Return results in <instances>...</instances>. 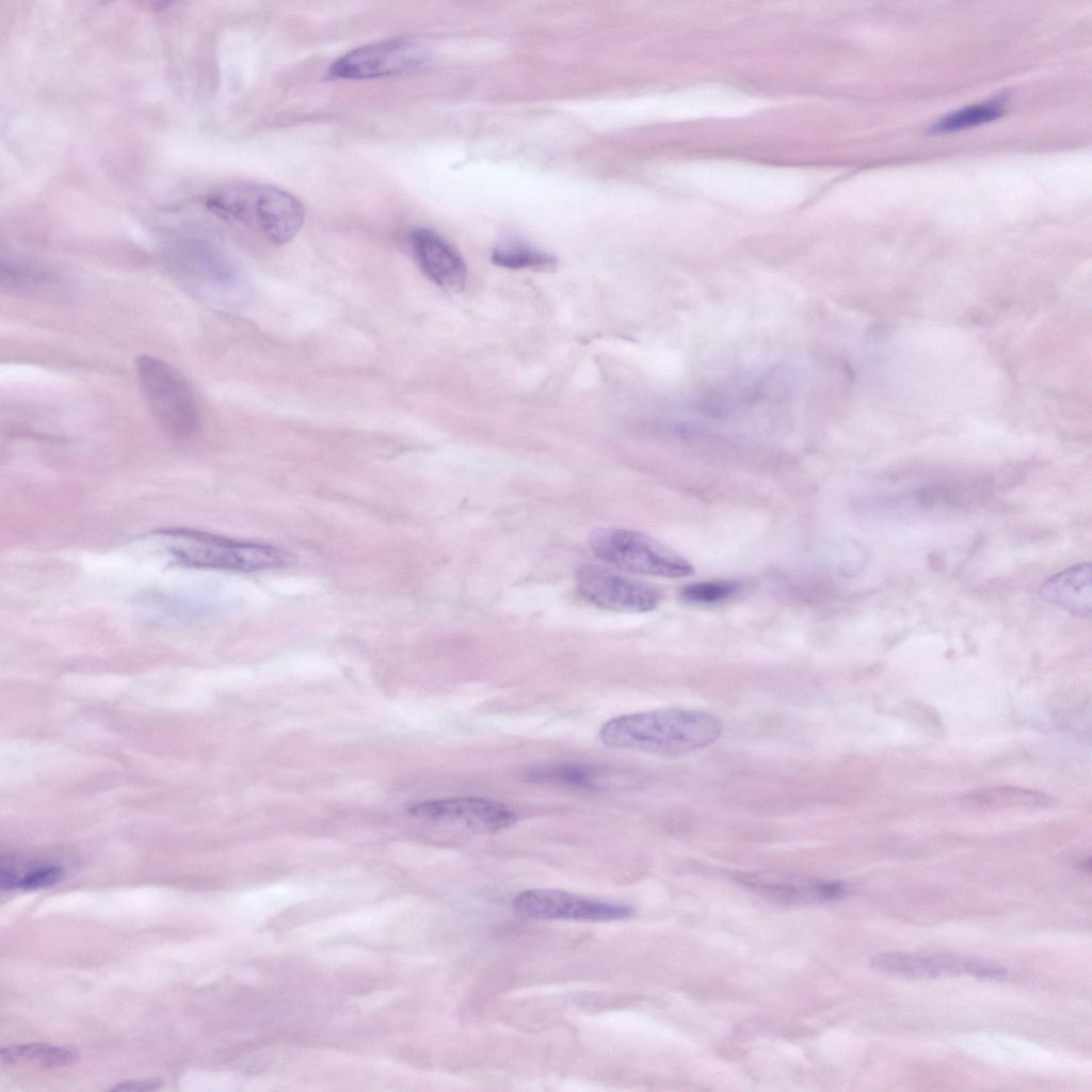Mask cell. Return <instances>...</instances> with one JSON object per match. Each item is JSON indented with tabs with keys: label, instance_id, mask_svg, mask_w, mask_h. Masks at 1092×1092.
I'll return each mask as SVG.
<instances>
[{
	"label": "cell",
	"instance_id": "8992f818",
	"mask_svg": "<svg viewBox=\"0 0 1092 1092\" xmlns=\"http://www.w3.org/2000/svg\"><path fill=\"white\" fill-rule=\"evenodd\" d=\"M429 47L415 37H399L368 44L335 60L328 76L336 79H370L398 75L422 65Z\"/></svg>",
	"mask_w": 1092,
	"mask_h": 1092
},
{
	"label": "cell",
	"instance_id": "d6986e66",
	"mask_svg": "<svg viewBox=\"0 0 1092 1092\" xmlns=\"http://www.w3.org/2000/svg\"><path fill=\"white\" fill-rule=\"evenodd\" d=\"M1002 112L1000 103L996 101L976 105L947 115L936 123L932 129L936 132L961 130L994 121L1000 117Z\"/></svg>",
	"mask_w": 1092,
	"mask_h": 1092
},
{
	"label": "cell",
	"instance_id": "9c48e42d",
	"mask_svg": "<svg viewBox=\"0 0 1092 1092\" xmlns=\"http://www.w3.org/2000/svg\"><path fill=\"white\" fill-rule=\"evenodd\" d=\"M415 818L443 822L477 834L496 833L517 821L505 804L485 798L461 797L419 802L408 808Z\"/></svg>",
	"mask_w": 1092,
	"mask_h": 1092
},
{
	"label": "cell",
	"instance_id": "ffe728a7",
	"mask_svg": "<svg viewBox=\"0 0 1092 1092\" xmlns=\"http://www.w3.org/2000/svg\"><path fill=\"white\" fill-rule=\"evenodd\" d=\"M738 588V583L726 580L696 582L682 588L680 597L689 604L711 605L730 598Z\"/></svg>",
	"mask_w": 1092,
	"mask_h": 1092
},
{
	"label": "cell",
	"instance_id": "3957f363",
	"mask_svg": "<svg viewBox=\"0 0 1092 1092\" xmlns=\"http://www.w3.org/2000/svg\"><path fill=\"white\" fill-rule=\"evenodd\" d=\"M224 219L251 223L274 244L291 241L304 223L301 202L291 193L269 184L241 183L224 188L208 199Z\"/></svg>",
	"mask_w": 1092,
	"mask_h": 1092
},
{
	"label": "cell",
	"instance_id": "2e32d148",
	"mask_svg": "<svg viewBox=\"0 0 1092 1092\" xmlns=\"http://www.w3.org/2000/svg\"><path fill=\"white\" fill-rule=\"evenodd\" d=\"M0 1059L3 1064L29 1063L53 1067L75 1062L78 1059V1053L70 1047L27 1044L3 1047Z\"/></svg>",
	"mask_w": 1092,
	"mask_h": 1092
},
{
	"label": "cell",
	"instance_id": "5bb4252c",
	"mask_svg": "<svg viewBox=\"0 0 1092 1092\" xmlns=\"http://www.w3.org/2000/svg\"><path fill=\"white\" fill-rule=\"evenodd\" d=\"M739 881L766 897L785 903L835 900L850 892L848 885L840 881L785 878L764 873L743 874Z\"/></svg>",
	"mask_w": 1092,
	"mask_h": 1092
},
{
	"label": "cell",
	"instance_id": "e0dca14e",
	"mask_svg": "<svg viewBox=\"0 0 1092 1092\" xmlns=\"http://www.w3.org/2000/svg\"><path fill=\"white\" fill-rule=\"evenodd\" d=\"M974 803L986 806L1046 807L1050 799L1035 791L1021 788H991L971 793Z\"/></svg>",
	"mask_w": 1092,
	"mask_h": 1092
},
{
	"label": "cell",
	"instance_id": "ba28073f",
	"mask_svg": "<svg viewBox=\"0 0 1092 1092\" xmlns=\"http://www.w3.org/2000/svg\"><path fill=\"white\" fill-rule=\"evenodd\" d=\"M515 913L531 919H571L580 921H610L628 918V905L584 898L559 889H530L516 896Z\"/></svg>",
	"mask_w": 1092,
	"mask_h": 1092
},
{
	"label": "cell",
	"instance_id": "30bf717a",
	"mask_svg": "<svg viewBox=\"0 0 1092 1092\" xmlns=\"http://www.w3.org/2000/svg\"><path fill=\"white\" fill-rule=\"evenodd\" d=\"M870 963L877 970L909 978L971 975L1000 980L1007 975L1006 969L996 963L950 953L892 951L876 954Z\"/></svg>",
	"mask_w": 1092,
	"mask_h": 1092
},
{
	"label": "cell",
	"instance_id": "8fae6325",
	"mask_svg": "<svg viewBox=\"0 0 1092 1092\" xmlns=\"http://www.w3.org/2000/svg\"><path fill=\"white\" fill-rule=\"evenodd\" d=\"M523 777L530 783L585 791H607L630 787L638 780L630 772L601 765L560 761L528 767Z\"/></svg>",
	"mask_w": 1092,
	"mask_h": 1092
},
{
	"label": "cell",
	"instance_id": "52a82bcc",
	"mask_svg": "<svg viewBox=\"0 0 1092 1092\" xmlns=\"http://www.w3.org/2000/svg\"><path fill=\"white\" fill-rule=\"evenodd\" d=\"M579 595L595 607L617 612H647L661 598L653 585L595 564H585L576 573Z\"/></svg>",
	"mask_w": 1092,
	"mask_h": 1092
},
{
	"label": "cell",
	"instance_id": "6da1fadb",
	"mask_svg": "<svg viewBox=\"0 0 1092 1092\" xmlns=\"http://www.w3.org/2000/svg\"><path fill=\"white\" fill-rule=\"evenodd\" d=\"M721 734L722 723L710 712L663 708L612 718L600 727L599 739L611 748L675 756L705 748Z\"/></svg>",
	"mask_w": 1092,
	"mask_h": 1092
},
{
	"label": "cell",
	"instance_id": "7a4b0ae2",
	"mask_svg": "<svg viewBox=\"0 0 1092 1092\" xmlns=\"http://www.w3.org/2000/svg\"><path fill=\"white\" fill-rule=\"evenodd\" d=\"M152 535L175 562L187 567L253 573L285 568L295 560L292 552L276 545L196 529L167 528Z\"/></svg>",
	"mask_w": 1092,
	"mask_h": 1092
},
{
	"label": "cell",
	"instance_id": "ac0fdd59",
	"mask_svg": "<svg viewBox=\"0 0 1092 1092\" xmlns=\"http://www.w3.org/2000/svg\"><path fill=\"white\" fill-rule=\"evenodd\" d=\"M492 260L499 267L513 270H545L552 268L556 262L552 256L519 243L507 244L495 248Z\"/></svg>",
	"mask_w": 1092,
	"mask_h": 1092
},
{
	"label": "cell",
	"instance_id": "5b68a950",
	"mask_svg": "<svg viewBox=\"0 0 1092 1092\" xmlns=\"http://www.w3.org/2000/svg\"><path fill=\"white\" fill-rule=\"evenodd\" d=\"M135 367L140 389L158 423L172 436L193 435L199 415L186 379L173 366L149 355L140 356Z\"/></svg>",
	"mask_w": 1092,
	"mask_h": 1092
},
{
	"label": "cell",
	"instance_id": "7402d4cb",
	"mask_svg": "<svg viewBox=\"0 0 1092 1092\" xmlns=\"http://www.w3.org/2000/svg\"><path fill=\"white\" fill-rule=\"evenodd\" d=\"M160 1086L157 1080H128L110 1088L112 1091H150Z\"/></svg>",
	"mask_w": 1092,
	"mask_h": 1092
},
{
	"label": "cell",
	"instance_id": "44dd1931",
	"mask_svg": "<svg viewBox=\"0 0 1092 1092\" xmlns=\"http://www.w3.org/2000/svg\"><path fill=\"white\" fill-rule=\"evenodd\" d=\"M62 876L63 869L58 865H37L28 869L25 873H16L15 887L22 889L47 887L57 883Z\"/></svg>",
	"mask_w": 1092,
	"mask_h": 1092
},
{
	"label": "cell",
	"instance_id": "277c9868",
	"mask_svg": "<svg viewBox=\"0 0 1092 1092\" xmlns=\"http://www.w3.org/2000/svg\"><path fill=\"white\" fill-rule=\"evenodd\" d=\"M589 544L597 558L622 571L664 578L687 577L694 572L687 559L639 531L599 528L591 532Z\"/></svg>",
	"mask_w": 1092,
	"mask_h": 1092
},
{
	"label": "cell",
	"instance_id": "7c38bea8",
	"mask_svg": "<svg viewBox=\"0 0 1092 1092\" xmlns=\"http://www.w3.org/2000/svg\"><path fill=\"white\" fill-rule=\"evenodd\" d=\"M408 244L423 274L438 287L461 290L467 277L460 253L436 231L417 227L408 232Z\"/></svg>",
	"mask_w": 1092,
	"mask_h": 1092
},
{
	"label": "cell",
	"instance_id": "9a60e30c",
	"mask_svg": "<svg viewBox=\"0 0 1092 1092\" xmlns=\"http://www.w3.org/2000/svg\"><path fill=\"white\" fill-rule=\"evenodd\" d=\"M1040 593L1045 601L1089 617L1092 608L1091 564L1080 563L1053 576L1041 587Z\"/></svg>",
	"mask_w": 1092,
	"mask_h": 1092
},
{
	"label": "cell",
	"instance_id": "4fadbf2b",
	"mask_svg": "<svg viewBox=\"0 0 1092 1092\" xmlns=\"http://www.w3.org/2000/svg\"><path fill=\"white\" fill-rule=\"evenodd\" d=\"M171 268L193 287H224L232 269L214 246L198 241L179 243L171 252Z\"/></svg>",
	"mask_w": 1092,
	"mask_h": 1092
}]
</instances>
